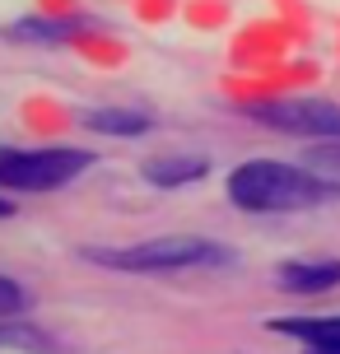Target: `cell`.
<instances>
[{
    "mask_svg": "<svg viewBox=\"0 0 340 354\" xmlns=\"http://www.w3.org/2000/svg\"><path fill=\"white\" fill-rule=\"evenodd\" d=\"M303 168H312V173L322 177H336L340 182V140H317L303 149Z\"/></svg>",
    "mask_w": 340,
    "mask_h": 354,
    "instance_id": "11",
    "label": "cell"
},
{
    "mask_svg": "<svg viewBox=\"0 0 340 354\" xmlns=\"http://www.w3.org/2000/svg\"><path fill=\"white\" fill-rule=\"evenodd\" d=\"M243 117L256 126H270L280 136H303V140H340V107L331 98H266V103H243Z\"/></svg>",
    "mask_w": 340,
    "mask_h": 354,
    "instance_id": "4",
    "label": "cell"
},
{
    "mask_svg": "<svg viewBox=\"0 0 340 354\" xmlns=\"http://www.w3.org/2000/svg\"><path fill=\"white\" fill-rule=\"evenodd\" d=\"M93 33V19H19V24H10L5 28V37L10 42H52V47H61V42H75V37Z\"/></svg>",
    "mask_w": 340,
    "mask_h": 354,
    "instance_id": "5",
    "label": "cell"
},
{
    "mask_svg": "<svg viewBox=\"0 0 340 354\" xmlns=\"http://www.w3.org/2000/svg\"><path fill=\"white\" fill-rule=\"evenodd\" d=\"M93 163L89 149L56 145V149H5L0 145V192H61Z\"/></svg>",
    "mask_w": 340,
    "mask_h": 354,
    "instance_id": "3",
    "label": "cell"
},
{
    "mask_svg": "<svg viewBox=\"0 0 340 354\" xmlns=\"http://www.w3.org/2000/svg\"><path fill=\"white\" fill-rule=\"evenodd\" d=\"M84 261L126 270V275H168V270H215L233 266V252L215 238H191V233H173V238H149V243H131V248H84Z\"/></svg>",
    "mask_w": 340,
    "mask_h": 354,
    "instance_id": "2",
    "label": "cell"
},
{
    "mask_svg": "<svg viewBox=\"0 0 340 354\" xmlns=\"http://www.w3.org/2000/svg\"><path fill=\"white\" fill-rule=\"evenodd\" d=\"M140 177L149 187H191L200 177H210V163L200 154H159V159H144Z\"/></svg>",
    "mask_w": 340,
    "mask_h": 354,
    "instance_id": "6",
    "label": "cell"
},
{
    "mask_svg": "<svg viewBox=\"0 0 340 354\" xmlns=\"http://www.w3.org/2000/svg\"><path fill=\"white\" fill-rule=\"evenodd\" d=\"M275 280L289 294H326L340 284V261H285L275 270Z\"/></svg>",
    "mask_w": 340,
    "mask_h": 354,
    "instance_id": "9",
    "label": "cell"
},
{
    "mask_svg": "<svg viewBox=\"0 0 340 354\" xmlns=\"http://www.w3.org/2000/svg\"><path fill=\"white\" fill-rule=\"evenodd\" d=\"M308 354H340V350H308Z\"/></svg>",
    "mask_w": 340,
    "mask_h": 354,
    "instance_id": "14",
    "label": "cell"
},
{
    "mask_svg": "<svg viewBox=\"0 0 340 354\" xmlns=\"http://www.w3.org/2000/svg\"><path fill=\"white\" fill-rule=\"evenodd\" d=\"M79 126L93 131V136H122V140H131V136H144L154 126V117L140 112V107H89L79 117Z\"/></svg>",
    "mask_w": 340,
    "mask_h": 354,
    "instance_id": "8",
    "label": "cell"
},
{
    "mask_svg": "<svg viewBox=\"0 0 340 354\" xmlns=\"http://www.w3.org/2000/svg\"><path fill=\"white\" fill-rule=\"evenodd\" d=\"M23 308H28V289L19 280H10V275H0V322L19 317Z\"/></svg>",
    "mask_w": 340,
    "mask_h": 354,
    "instance_id": "12",
    "label": "cell"
},
{
    "mask_svg": "<svg viewBox=\"0 0 340 354\" xmlns=\"http://www.w3.org/2000/svg\"><path fill=\"white\" fill-rule=\"evenodd\" d=\"M229 201L247 214H299L340 201V182L280 159H247L229 173Z\"/></svg>",
    "mask_w": 340,
    "mask_h": 354,
    "instance_id": "1",
    "label": "cell"
},
{
    "mask_svg": "<svg viewBox=\"0 0 340 354\" xmlns=\"http://www.w3.org/2000/svg\"><path fill=\"white\" fill-rule=\"evenodd\" d=\"M0 350H23V354H66L61 340L47 336L33 322H0Z\"/></svg>",
    "mask_w": 340,
    "mask_h": 354,
    "instance_id": "10",
    "label": "cell"
},
{
    "mask_svg": "<svg viewBox=\"0 0 340 354\" xmlns=\"http://www.w3.org/2000/svg\"><path fill=\"white\" fill-rule=\"evenodd\" d=\"M275 336L303 340L308 350H340V317H270Z\"/></svg>",
    "mask_w": 340,
    "mask_h": 354,
    "instance_id": "7",
    "label": "cell"
},
{
    "mask_svg": "<svg viewBox=\"0 0 340 354\" xmlns=\"http://www.w3.org/2000/svg\"><path fill=\"white\" fill-rule=\"evenodd\" d=\"M10 214H15V205H10V201L0 196V219H10Z\"/></svg>",
    "mask_w": 340,
    "mask_h": 354,
    "instance_id": "13",
    "label": "cell"
}]
</instances>
